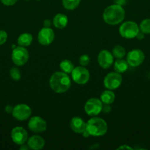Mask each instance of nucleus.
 I'll use <instances>...</instances> for the list:
<instances>
[{
    "instance_id": "nucleus-1",
    "label": "nucleus",
    "mask_w": 150,
    "mask_h": 150,
    "mask_svg": "<svg viewBox=\"0 0 150 150\" xmlns=\"http://www.w3.org/2000/svg\"><path fill=\"white\" fill-rule=\"evenodd\" d=\"M71 84V82L69 74L63 71L55 72L50 77L49 86L55 93H65L70 89Z\"/></svg>"
},
{
    "instance_id": "nucleus-2",
    "label": "nucleus",
    "mask_w": 150,
    "mask_h": 150,
    "mask_svg": "<svg viewBox=\"0 0 150 150\" xmlns=\"http://www.w3.org/2000/svg\"><path fill=\"white\" fill-rule=\"evenodd\" d=\"M125 17V10L119 4H111L104 9L102 18L106 23L112 26L121 23Z\"/></svg>"
},
{
    "instance_id": "nucleus-3",
    "label": "nucleus",
    "mask_w": 150,
    "mask_h": 150,
    "mask_svg": "<svg viewBox=\"0 0 150 150\" xmlns=\"http://www.w3.org/2000/svg\"><path fill=\"white\" fill-rule=\"evenodd\" d=\"M108 129L107 122L102 118L92 117L86 122V130L89 133L91 136H102L106 134Z\"/></svg>"
},
{
    "instance_id": "nucleus-4",
    "label": "nucleus",
    "mask_w": 150,
    "mask_h": 150,
    "mask_svg": "<svg viewBox=\"0 0 150 150\" xmlns=\"http://www.w3.org/2000/svg\"><path fill=\"white\" fill-rule=\"evenodd\" d=\"M140 29L138 23L132 21H127L121 23L119 29L121 36L126 39H132L136 38Z\"/></svg>"
},
{
    "instance_id": "nucleus-5",
    "label": "nucleus",
    "mask_w": 150,
    "mask_h": 150,
    "mask_svg": "<svg viewBox=\"0 0 150 150\" xmlns=\"http://www.w3.org/2000/svg\"><path fill=\"white\" fill-rule=\"evenodd\" d=\"M29 58V54L25 47L16 46L13 48L11 54V59L13 62L18 67L26 64Z\"/></svg>"
},
{
    "instance_id": "nucleus-6",
    "label": "nucleus",
    "mask_w": 150,
    "mask_h": 150,
    "mask_svg": "<svg viewBox=\"0 0 150 150\" xmlns=\"http://www.w3.org/2000/svg\"><path fill=\"white\" fill-rule=\"evenodd\" d=\"M71 74L72 80L77 84L85 85L90 80L89 71L84 66L79 65L74 67Z\"/></svg>"
},
{
    "instance_id": "nucleus-7",
    "label": "nucleus",
    "mask_w": 150,
    "mask_h": 150,
    "mask_svg": "<svg viewBox=\"0 0 150 150\" xmlns=\"http://www.w3.org/2000/svg\"><path fill=\"white\" fill-rule=\"evenodd\" d=\"M103 103L101 100L96 98H90L84 105L85 113L90 117H96L102 111Z\"/></svg>"
},
{
    "instance_id": "nucleus-8",
    "label": "nucleus",
    "mask_w": 150,
    "mask_h": 150,
    "mask_svg": "<svg viewBox=\"0 0 150 150\" xmlns=\"http://www.w3.org/2000/svg\"><path fill=\"white\" fill-rule=\"evenodd\" d=\"M123 78L121 73L117 72H110L107 73L104 78L103 83L105 88L110 90H115L121 85Z\"/></svg>"
},
{
    "instance_id": "nucleus-9",
    "label": "nucleus",
    "mask_w": 150,
    "mask_h": 150,
    "mask_svg": "<svg viewBox=\"0 0 150 150\" xmlns=\"http://www.w3.org/2000/svg\"><path fill=\"white\" fill-rule=\"evenodd\" d=\"M32 114V109L28 105L25 103H20L13 107L12 115L16 120L19 121L27 120Z\"/></svg>"
},
{
    "instance_id": "nucleus-10",
    "label": "nucleus",
    "mask_w": 150,
    "mask_h": 150,
    "mask_svg": "<svg viewBox=\"0 0 150 150\" xmlns=\"http://www.w3.org/2000/svg\"><path fill=\"white\" fill-rule=\"evenodd\" d=\"M28 127L35 133H44L47 129V123L45 120L38 116L31 117L28 121Z\"/></svg>"
},
{
    "instance_id": "nucleus-11",
    "label": "nucleus",
    "mask_w": 150,
    "mask_h": 150,
    "mask_svg": "<svg viewBox=\"0 0 150 150\" xmlns=\"http://www.w3.org/2000/svg\"><path fill=\"white\" fill-rule=\"evenodd\" d=\"M145 54L141 49H132L126 54V62L131 67H138L144 62Z\"/></svg>"
},
{
    "instance_id": "nucleus-12",
    "label": "nucleus",
    "mask_w": 150,
    "mask_h": 150,
    "mask_svg": "<svg viewBox=\"0 0 150 150\" xmlns=\"http://www.w3.org/2000/svg\"><path fill=\"white\" fill-rule=\"evenodd\" d=\"M10 137L12 141L14 142L16 144L21 145L24 144L28 140V133L24 127L17 126L13 128L10 133Z\"/></svg>"
},
{
    "instance_id": "nucleus-13",
    "label": "nucleus",
    "mask_w": 150,
    "mask_h": 150,
    "mask_svg": "<svg viewBox=\"0 0 150 150\" xmlns=\"http://www.w3.org/2000/svg\"><path fill=\"white\" fill-rule=\"evenodd\" d=\"M54 32L50 27H43L38 32V41L41 45H49L54 41Z\"/></svg>"
},
{
    "instance_id": "nucleus-14",
    "label": "nucleus",
    "mask_w": 150,
    "mask_h": 150,
    "mask_svg": "<svg viewBox=\"0 0 150 150\" xmlns=\"http://www.w3.org/2000/svg\"><path fill=\"white\" fill-rule=\"evenodd\" d=\"M98 64L103 69H108L114 62V57L108 50H101L97 57Z\"/></svg>"
},
{
    "instance_id": "nucleus-15",
    "label": "nucleus",
    "mask_w": 150,
    "mask_h": 150,
    "mask_svg": "<svg viewBox=\"0 0 150 150\" xmlns=\"http://www.w3.org/2000/svg\"><path fill=\"white\" fill-rule=\"evenodd\" d=\"M70 127L74 133L82 134L86 130V122L80 117H74L71 120Z\"/></svg>"
},
{
    "instance_id": "nucleus-16",
    "label": "nucleus",
    "mask_w": 150,
    "mask_h": 150,
    "mask_svg": "<svg viewBox=\"0 0 150 150\" xmlns=\"http://www.w3.org/2000/svg\"><path fill=\"white\" fill-rule=\"evenodd\" d=\"M27 145L30 149L41 150L45 146V140L38 135H34L28 139Z\"/></svg>"
},
{
    "instance_id": "nucleus-17",
    "label": "nucleus",
    "mask_w": 150,
    "mask_h": 150,
    "mask_svg": "<svg viewBox=\"0 0 150 150\" xmlns=\"http://www.w3.org/2000/svg\"><path fill=\"white\" fill-rule=\"evenodd\" d=\"M52 23L55 28L59 29H63L68 25L69 18L63 13H57V15L54 16Z\"/></svg>"
},
{
    "instance_id": "nucleus-18",
    "label": "nucleus",
    "mask_w": 150,
    "mask_h": 150,
    "mask_svg": "<svg viewBox=\"0 0 150 150\" xmlns=\"http://www.w3.org/2000/svg\"><path fill=\"white\" fill-rule=\"evenodd\" d=\"M115 99H116V95L113 92V90H110V89L104 91L100 95L101 101L103 104H106V105H111L115 101Z\"/></svg>"
},
{
    "instance_id": "nucleus-19",
    "label": "nucleus",
    "mask_w": 150,
    "mask_h": 150,
    "mask_svg": "<svg viewBox=\"0 0 150 150\" xmlns=\"http://www.w3.org/2000/svg\"><path fill=\"white\" fill-rule=\"evenodd\" d=\"M32 40H33V38H32V35L31 34L24 32V33L19 35L17 40V42L19 45L26 48V47L29 46L31 45V43L32 42Z\"/></svg>"
},
{
    "instance_id": "nucleus-20",
    "label": "nucleus",
    "mask_w": 150,
    "mask_h": 150,
    "mask_svg": "<svg viewBox=\"0 0 150 150\" xmlns=\"http://www.w3.org/2000/svg\"><path fill=\"white\" fill-rule=\"evenodd\" d=\"M128 66H129V64H128L126 60L123 59H117L113 62L114 70L117 73H121V74L127 70Z\"/></svg>"
},
{
    "instance_id": "nucleus-21",
    "label": "nucleus",
    "mask_w": 150,
    "mask_h": 150,
    "mask_svg": "<svg viewBox=\"0 0 150 150\" xmlns=\"http://www.w3.org/2000/svg\"><path fill=\"white\" fill-rule=\"evenodd\" d=\"M60 68L61 71L64 72L67 74H69V73H71V72L73 71L74 66L73 63L70 60L64 59L60 63Z\"/></svg>"
},
{
    "instance_id": "nucleus-22",
    "label": "nucleus",
    "mask_w": 150,
    "mask_h": 150,
    "mask_svg": "<svg viewBox=\"0 0 150 150\" xmlns=\"http://www.w3.org/2000/svg\"><path fill=\"white\" fill-rule=\"evenodd\" d=\"M81 0H62V4L66 10H74L79 5Z\"/></svg>"
},
{
    "instance_id": "nucleus-23",
    "label": "nucleus",
    "mask_w": 150,
    "mask_h": 150,
    "mask_svg": "<svg viewBox=\"0 0 150 150\" xmlns=\"http://www.w3.org/2000/svg\"><path fill=\"white\" fill-rule=\"evenodd\" d=\"M113 57L116 59H123L126 56V49L122 45H117L112 50Z\"/></svg>"
},
{
    "instance_id": "nucleus-24",
    "label": "nucleus",
    "mask_w": 150,
    "mask_h": 150,
    "mask_svg": "<svg viewBox=\"0 0 150 150\" xmlns=\"http://www.w3.org/2000/svg\"><path fill=\"white\" fill-rule=\"evenodd\" d=\"M139 29L145 35L150 34V18L144 19L140 23Z\"/></svg>"
},
{
    "instance_id": "nucleus-25",
    "label": "nucleus",
    "mask_w": 150,
    "mask_h": 150,
    "mask_svg": "<svg viewBox=\"0 0 150 150\" xmlns=\"http://www.w3.org/2000/svg\"><path fill=\"white\" fill-rule=\"evenodd\" d=\"M10 76L11 79L14 81H19L21 79V73L20 70L17 67H13L10 70Z\"/></svg>"
},
{
    "instance_id": "nucleus-26",
    "label": "nucleus",
    "mask_w": 150,
    "mask_h": 150,
    "mask_svg": "<svg viewBox=\"0 0 150 150\" xmlns=\"http://www.w3.org/2000/svg\"><path fill=\"white\" fill-rule=\"evenodd\" d=\"M90 61H91V59H90L89 56L87 55V54H83V55H82L79 57V64H80V65L84 66V67L88 65L90 63Z\"/></svg>"
},
{
    "instance_id": "nucleus-27",
    "label": "nucleus",
    "mask_w": 150,
    "mask_h": 150,
    "mask_svg": "<svg viewBox=\"0 0 150 150\" xmlns=\"http://www.w3.org/2000/svg\"><path fill=\"white\" fill-rule=\"evenodd\" d=\"M7 33L4 30H0V45L5 43L7 40Z\"/></svg>"
},
{
    "instance_id": "nucleus-28",
    "label": "nucleus",
    "mask_w": 150,
    "mask_h": 150,
    "mask_svg": "<svg viewBox=\"0 0 150 150\" xmlns=\"http://www.w3.org/2000/svg\"><path fill=\"white\" fill-rule=\"evenodd\" d=\"M4 5L13 6L18 1V0H0Z\"/></svg>"
},
{
    "instance_id": "nucleus-29",
    "label": "nucleus",
    "mask_w": 150,
    "mask_h": 150,
    "mask_svg": "<svg viewBox=\"0 0 150 150\" xmlns=\"http://www.w3.org/2000/svg\"><path fill=\"white\" fill-rule=\"evenodd\" d=\"M51 21L49 19H46L44 21V27H51Z\"/></svg>"
},
{
    "instance_id": "nucleus-30",
    "label": "nucleus",
    "mask_w": 150,
    "mask_h": 150,
    "mask_svg": "<svg viewBox=\"0 0 150 150\" xmlns=\"http://www.w3.org/2000/svg\"><path fill=\"white\" fill-rule=\"evenodd\" d=\"M13 107H12L11 105H6L5 108H4V111H5L7 114H10V113L13 112Z\"/></svg>"
},
{
    "instance_id": "nucleus-31",
    "label": "nucleus",
    "mask_w": 150,
    "mask_h": 150,
    "mask_svg": "<svg viewBox=\"0 0 150 150\" xmlns=\"http://www.w3.org/2000/svg\"><path fill=\"white\" fill-rule=\"evenodd\" d=\"M144 36H145V34L141 32V31H139L138 35H136V38H138V40H143L144 38Z\"/></svg>"
},
{
    "instance_id": "nucleus-32",
    "label": "nucleus",
    "mask_w": 150,
    "mask_h": 150,
    "mask_svg": "<svg viewBox=\"0 0 150 150\" xmlns=\"http://www.w3.org/2000/svg\"><path fill=\"white\" fill-rule=\"evenodd\" d=\"M117 149H129V150H132V148L131 146H128L126 144H124L122 146H120L119 147L117 148Z\"/></svg>"
},
{
    "instance_id": "nucleus-33",
    "label": "nucleus",
    "mask_w": 150,
    "mask_h": 150,
    "mask_svg": "<svg viewBox=\"0 0 150 150\" xmlns=\"http://www.w3.org/2000/svg\"><path fill=\"white\" fill-rule=\"evenodd\" d=\"M25 1H29V0H25Z\"/></svg>"
},
{
    "instance_id": "nucleus-34",
    "label": "nucleus",
    "mask_w": 150,
    "mask_h": 150,
    "mask_svg": "<svg viewBox=\"0 0 150 150\" xmlns=\"http://www.w3.org/2000/svg\"><path fill=\"white\" fill-rule=\"evenodd\" d=\"M36 1H40V0H36Z\"/></svg>"
}]
</instances>
